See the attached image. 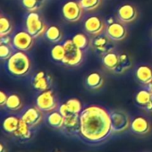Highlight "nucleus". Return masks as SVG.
Wrapping results in <instances>:
<instances>
[{"instance_id":"1","label":"nucleus","mask_w":152,"mask_h":152,"mask_svg":"<svg viewBox=\"0 0 152 152\" xmlns=\"http://www.w3.org/2000/svg\"><path fill=\"white\" fill-rule=\"evenodd\" d=\"M80 140L91 146L107 142L115 133L111 124L110 112L105 107L92 105L80 114Z\"/></svg>"},{"instance_id":"2","label":"nucleus","mask_w":152,"mask_h":152,"mask_svg":"<svg viewBox=\"0 0 152 152\" xmlns=\"http://www.w3.org/2000/svg\"><path fill=\"white\" fill-rule=\"evenodd\" d=\"M7 67L12 75L22 77L30 72L31 62L29 56L24 51L17 50L7 60Z\"/></svg>"},{"instance_id":"3","label":"nucleus","mask_w":152,"mask_h":152,"mask_svg":"<svg viewBox=\"0 0 152 152\" xmlns=\"http://www.w3.org/2000/svg\"><path fill=\"white\" fill-rule=\"evenodd\" d=\"M25 29L34 39H37L45 34L48 28L37 12H29L25 17Z\"/></svg>"},{"instance_id":"4","label":"nucleus","mask_w":152,"mask_h":152,"mask_svg":"<svg viewBox=\"0 0 152 152\" xmlns=\"http://www.w3.org/2000/svg\"><path fill=\"white\" fill-rule=\"evenodd\" d=\"M64 47L65 49V56L62 62L67 66H77L83 59V50L76 46L72 39H66L64 42Z\"/></svg>"},{"instance_id":"5","label":"nucleus","mask_w":152,"mask_h":152,"mask_svg":"<svg viewBox=\"0 0 152 152\" xmlns=\"http://www.w3.org/2000/svg\"><path fill=\"white\" fill-rule=\"evenodd\" d=\"M36 106L43 113H50L58 109V101L54 91L49 89L41 91L36 98Z\"/></svg>"},{"instance_id":"6","label":"nucleus","mask_w":152,"mask_h":152,"mask_svg":"<svg viewBox=\"0 0 152 152\" xmlns=\"http://www.w3.org/2000/svg\"><path fill=\"white\" fill-rule=\"evenodd\" d=\"M109 112L111 117V124L114 132H124L130 128L132 120L130 118V115L125 111L115 109L111 110Z\"/></svg>"},{"instance_id":"7","label":"nucleus","mask_w":152,"mask_h":152,"mask_svg":"<svg viewBox=\"0 0 152 152\" xmlns=\"http://www.w3.org/2000/svg\"><path fill=\"white\" fill-rule=\"evenodd\" d=\"M83 11L80 1L76 0H69L62 7L63 17L69 23L79 22L83 17Z\"/></svg>"},{"instance_id":"8","label":"nucleus","mask_w":152,"mask_h":152,"mask_svg":"<svg viewBox=\"0 0 152 152\" xmlns=\"http://www.w3.org/2000/svg\"><path fill=\"white\" fill-rule=\"evenodd\" d=\"M20 117L29 126L36 130V128L39 127L40 124L42 123L44 119V115H43V112L37 106H32L24 109L22 112Z\"/></svg>"},{"instance_id":"9","label":"nucleus","mask_w":152,"mask_h":152,"mask_svg":"<svg viewBox=\"0 0 152 152\" xmlns=\"http://www.w3.org/2000/svg\"><path fill=\"white\" fill-rule=\"evenodd\" d=\"M80 115H72L64 118V125L60 131L67 137L80 139Z\"/></svg>"},{"instance_id":"10","label":"nucleus","mask_w":152,"mask_h":152,"mask_svg":"<svg viewBox=\"0 0 152 152\" xmlns=\"http://www.w3.org/2000/svg\"><path fill=\"white\" fill-rule=\"evenodd\" d=\"M91 46L95 52L100 56H104L111 51H114L115 44L114 40L111 39L107 35H98L92 39Z\"/></svg>"},{"instance_id":"11","label":"nucleus","mask_w":152,"mask_h":152,"mask_svg":"<svg viewBox=\"0 0 152 152\" xmlns=\"http://www.w3.org/2000/svg\"><path fill=\"white\" fill-rule=\"evenodd\" d=\"M34 38L27 31H20L14 35L13 46L16 50L28 51L34 44Z\"/></svg>"},{"instance_id":"12","label":"nucleus","mask_w":152,"mask_h":152,"mask_svg":"<svg viewBox=\"0 0 152 152\" xmlns=\"http://www.w3.org/2000/svg\"><path fill=\"white\" fill-rule=\"evenodd\" d=\"M31 84L36 91L41 92L50 89L52 85V78L45 71H39L33 75L31 79Z\"/></svg>"},{"instance_id":"13","label":"nucleus","mask_w":152,"mask_h":152,"mask_svg":"<svg viewBox=\"0 0 152 152\" xmlns=\"http://www.w3.org/2000/svg\"><path fill=\"white\" fill-rule=\"evenodd\" d=\"M84 30L91 36H98L102 34L105 30V23L103 20L96 15H91L85 20Z\"/></svg>"},{"instance_id":"14","label":"nucleus","mask_w":152,"mask_h":152,"mask_svg":"<svg viewBox=\"0 0 152 152\" xmlns=\"http://www.w3.org/2000/svg\"><path fill=\"white\" fill-rule=\"evenodd\" d=\"M138 17V12L134 6L131 4L122 5L117 10V18L121 23H131Z\"/></svg>"},{"instance_id":"15","label":"nucleus","mask_w":152,"mask_h":152,"mask_svg":"<svg viewBox=\"0 0 152 152\" xmlns=\"http://www.w3.org/2000/svg\"><path fill=\"white\" fill-rule=\"evenodd\" d=\"M107 35L114 41H121L127 37V30L120 22H114L108 24L106 29Z\"/></svg>"},{"instance_id":"16","label":"nucleus","mask_w":152,"mask_h":152,"mask_svg":"<svg viewBox=\"0 0 152 152\" xmlns=\"http://www.w3.org/2000/svg\"><path fill=\"white\" fill-rule=\"evenodd\" d=\"M131 131L137 135H145L150 132L151 124L149 121L144 116H136L132 120Z\"/></svg>"},{"instance_id":"17","label":"nucleus","mask_w":152,"mask_h":152,"mask_svg":"<svg viewBox=\"0 0 152 152\" xmlns=\"http://www.w3.org/2000/svg\"><path fill=\"white\" fill-rule=\"evenodd\" d=\"M35 132H36V130L32 129L24 121L21 119L17 130L12 134V136L16 140H19L20 142H27L32 139Z\"/></svg>"},{"instance_id":"18","label":"nucleus","mask_w":152,"mask_h":152,"mask_svg":"<svg viewBox=\"0 0 152 152\" xmlns=\"http://www.w3.org/2000/svg\"><path fill=\"white\" fill-rule=\"evenodd\" d=\"M135 77L139 83L148 85L152 82V68L146 64L138 66L135 72Z\"/></svg>"},{"instance_id":"19","label":"nucleus","mask_w":152,"mask_h":152,"mask_svg":"<svg viewBox=\"0 0 152 152\" xmlns=\"http://www.w3.org/2000/svg\"><path fill=\"white\" fill-rule=\"evenodd\" d=\"M20 121H21V117L17 116V115H9L6 116L2 121L3 131L7 134L12 135L17 130Z\"/></svg>"},{"instance_id":"20","label":"nucleus","mask_w":152,"mask_h":152,"mask_svg":"<svg viewBox=\"0 0 152 152\" xmlns=\"http://www.w3.org/2000/svg\"><path fill=\"white\" fill-rule=\"evenodd\" d=\"M46 122L48 125L51 128H54L56 130H61L64 123V117L58 111V109H56L55 111L48 113L46 116Z\"/></svg>"},{"instance_id":"21","label":"nucleus","mask_w":152,"mask_h":152,"mask_svg":"<svg viewBox=\"0 0 152 152\" xmlns=\"http://www.w3.org/2000/svg\"><path fill=\"white\" fill-rule=\"evenodd\" d=\"M86 85L91 90H99L104 85V77L99 72H91L86 78Z\"/></svg>"},{"instance_id":"22","label":"nucleus","mask_w":152,"mask_h":152,"mask_svg":"<svg viewBox=\"0 0 152 152\" xmlns=\"http://www.w3.org/2000/svg\"><path fill=\"white\" fill-rule=\"evenodd\" d=\"M102 64L106 69L115 72L119 64V55L114 51H111L102 56Z\"/></svg>"},{"instance_id":"23","label":"nucleus","mask_w":152,"mask_h":152,"mask_svg":"<svg viewBox=\"0 0 152 152\" xmlns=\"http://www.w3.org/2000/svg\"><path fill=\"white\" fill-rule=\"evenodd\" d=\"M45 37L49 42L57 44L63 39V31L59 26L51 25V26L48 27V29L45 32Z\"/></svg>"},{"instance_id":"24","label":"nucleus","mask_w":152,"mask_h":152,"mask_svg":"<svg viewBox=\"0 0 152 152\" xmlns=\"http://www.w3.org/2000/svg\"><path fill=\"white\" fill-rule=\"evenodd\" d=\"M23 100L21 97L17 94H10L8 96V99L6 105V108L9 111L12 112H16L19 111L23 108Z\"/></svg>"},{"instance_id":"25","label":"nucleus","mask_w":152,"mask_h":152,"mask_svg":"<svg viewBox=\"0 0 152 152\" xmlns=\"http://www.w3.org/2000/svg\"><path fill=\"white\" fill-rule=\"evenodd\" d=\"M132 61L130 58V56L127 54L123 53V54L119 55V64L114 72L117 73V74L124 73L127 70H129L132 67Z\"/></svg>"},{"instance_id":"26","label":"nucleus","mask_w":152,"mask_h":152,"mask_svg":"<svg viewBox=\"0 0 152 152\" xmlns=\"http://www.w3.org/2000/svg\"><path fill=\"white\" fill-rule=\"evenodd\" d=\"M151 94L152 92L148 89H143L139 91L135 96L136 104L143 108L149 101H151Z\"/></svg>"},{"instance_id":"27","label":"nucleus","mask_w":152,"mask_h":152,"mask_svg":"<svg viewBox=\"0 0 152 152\" xmlns=\"http://www.w3.org/2000/svg\"><path fill=\"white\" fill-rule=\"evenodd\" d=\"M14 30L13 23L7 16L1 15L0 17V37L9 36Z\"/></svg>"},{"instance_id":"28","label":"nucleus","mask_w":152,"mask_h":152,"mask_svg":"<svg viewBox=\"0 0 152 152\" xmlns=\"http://www.w3.org/2000/svg\"><path fill=\"white\" fill-rule=\"evenodd\" d=\"M50 56L54 61L62 63L65 56V49L64 44H56L50 50Z\"/></svg>"},{"instance_id":"29","label":"nucleus","mask_w":152,"mask_h":152,"mask_svg":"<svg viewBox=\"0 0 152 152\" xmlns=\"http://www.w3.org/2000/svg\"><path fill=\"white\" fill-rule=\"evenodd\" d=\"M72 39L73 43L82 50L86 49L88 48V46L90 45V40L87 37V35H85L84 33L75 34V35H73Z\"/></svg>"},{"instance_id":"30","label":"nucleus","mask_w":152,"mask_h":152,"mask_svg":"<svg viewBox=\"0 0 152 152\" xmlns=\"http://www.w3.org/2000/svg\"><path fill=\"white\" fill-rule=\"evenodd\" d=\"M22 6L28 12H37L43 5V0H21Z\"/></svg>"},{"instance_id":"31","label":"nucleus","mask_w":152,"mask_h":152,"mask_svg":"<svg viewBox=\"0 0 152 152\" xmlns=\"http://www.w3.org/2000/svg\"><path fill=\"white\" fill-rule=\"evenodd\" d=\"M69 111L72 115H80L83 111V105L78 99H70L65 102Z\"/></svg>"},{"instance_id":"32","label":"nucleus","mask_w":152,"mask_h":152,"mask_svg":"<svg viewBox=\"0 0 152 152\" xmlns=\"http://www.w3.org/2000/svg\"><path fill=\"white\" fill-rule=\"evenodd\" d=\"M80 4L84 11L91 12L96 10L101 4V0H80Z\"/></svg>"},{"instance_id":"33","label":"nucleus","mask_w":152,"mask_h":152,"mask_svg":"<svg viewBox=\"0 0 152 152\" xmlns=\"http://www.w3.org/2000/svg\"><path fill=\"white\" fill-rule=\"evenodd\" d=\"M14 46L6 45V44H0V57L2 60H8L12 55L15 53Z\"/></svg>"},{"instance_id":"34","label":"nucleus","mask_w":152,"mask_h":152,"mask_svg":"<svg viewBox=\"0 0 152 152\" xmlns=\"http://www.w3.org/2000/svg\"><path fill=\"white\" fill-rule=\"evenodd\" d=\"M58 111L62 114V115H63L64 118L72 115V114H71V112L69 111V109H68V107H67V106H66L65 103H63V104L59 105V107H58Z\"/></svg>"},{"instance_id":"35","label":"nucleus","mask_w":152,"mask_h":152,"mask_svg":"<svg viewBox=\"0 0 152 152\" xmlns=\"http://www.w3.org/2000/svg\"><path fill=\"white\" fill-rule=\"evenodd\" d=\"M8 96L9 95H7L5 91H0V106H1V107H6L7 99H8Z\"/></svg>"},{"instance_id":"36","label":"nucleus","mask_w":152,"mask_h":152,"mask_svg":"<svg viewBox=\"0 0 152 152\" xmlns=\"http://www.w3.org/2000/svg\"><path fill=\"white\" fill-rule=\"evenodd\" d=\"M0 44H6V45L13 46V39H11L9 36L0 37Z\"/></svg>"},{"instance_id":"37","label":"nucleus","mask_w":152,"mask_h":152,"mask_svg":"<svg viewBox=\"0 0 152 152\" xmlns=\"http://www.w3.org/2000/svg\"><path fill=\"white\" fill-rule=\"evenodd\" d=\"M143 109L146 110V111L148 112V113H151V112H152V100L149 101V102L143 107Z\"/></svg>"},{"instance_id":"38","label":"nucleus","mask_w":152,"mask_h":152,"mask_svg":"<svg viewBox=\"0 0 152 152\" xmlns=\"http://www.w3.org/2000/svg\"><path fill=\"white\" fill-rule=\"evenodd\" d=\"M7 148L5 147V145H4V142L3 141H1V144H0V152H7Z\"/></svg>"},{"instance_id":"39","label":"nucleus","mask_w":152,"mask_h":152,"mask_svg":"<svg viewBox=\"0 0 152 152\" xmlns=\"http://www.w3.org/2000/svg\"><path fill=\"white\" fill-rule=\"evenodd\" d=\"M147 89H148V90H149V91L152 92V82H151V83H150L148 85V88H147Z\"/></svg>"},{"instance_id":"40","label":"nucleus","mask_w":152,"mask_h":152,"mask_svg":"<svg viewBox=\"0 0 152 152\" xmlns=\"http://www.w3.org/2000/svg\"><path fill=\"white\" fill-rule=\"evenodd\" d=\"M114 23V20H113V18H110L108 21H107V24H111V23Z\"/></svg>"},{"instance_id":"41","label":"nucleus","mask_w":152,"mask_h":152,"mask_svg":"<svg viewBox=\"0 0 152 152\" xmlns=\"http://www.w3.org/2000/svg\"><path fill=\"white\" fill-rule=\"evenodd\" d=\"M151 100H152V94H151Z\"/></svg>"},{"instance_id":"42","label":"nucleus","mask_w":152,"mask_h":152,"mask_svg":"<svg viewBox=\"0 0 152 152\" xmlns=\"http://www.w3.org/2000/svg\"><path fill=\"white\" fill-rule=\"evenodd\" d=\"M55 152H60V151H55Z\"/></svg>"}]
</instances>
